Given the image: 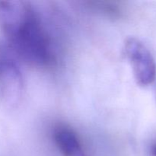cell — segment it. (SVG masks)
<instances>
[{"instance_id":"cell-5","label":"cell","mask_w":156,"mask_h":156,"mask_svg":"<svg viewBox=\"0 0 156 156\" xmlns=\"http://www.w3.org/2000/svg\"><path fill=\"white\" fill-rule=\"evenodd\" d=\"M58 149L64 156H88L76 134L66 128H59L54 133Z\"/></svg>"},{"instance_id":"cell-2","label":"cell","mask_w":156,"mask_h":156,"mask_svg":"<svg viewBox=\"0 0 156 156\" xmlns=\"http://www.w3.org/2000/svg\"><path fill=\"white\" fill-rule=\"evenodd\" d=\"M124 51L137 83L142 86L152 84L156 76V64L146 45L137 38L128 37L124 42Z\"/></svg>"},{"instance_id":"cell-4","label":"cell","mask_w":156,"mask_h":156,"mask_svg":"<svg viewBox=\"0 0 156 156\" xmlns=\"http://www.w3.org/2000/svg\"><path fill=\"white\" fill-rule=\"evenodd\" d=\"M31 11V8L24 2L0 1V28L9 35Z\"/></svg>"},{"instance_id":"cell-1","label":"cell","mask_w":156,"mask_h":156,"mask_svg":"<svg viewBox=\"0 0 156 156\" xmlns=\"http://www.w3.org/2000/svg\"><path fill=\"white\" fill-rule=\"evenodd\" d=\"M9 37L17 52L28 62L46 66L51 60L50 41L33 11Z\"/></svg>"},{"instance_id":"cell-3","label":"cell","mask_w":156,"mask_h":156,"mask_svg":"<svg viewBox=\"0 0 156 156\" xmlns=\"http://www.w3.org/2000/svg\"><path fill=\"white\" fill-rule=\"evenodd\" d=\"M0 74L2 80V98L11 108L16 107L22 97L24 83L21 72L16 62L5 58L0 63Z\"/></svg>"},{"instance_id":"cell-6","label":"cell","mask_w":156,"mask_h":156,"mask_svg":"<svg viewBox=\"0 0 156 156\" xmlns=\"http://www.w3.org/2000/svg\"><path fill=\"white\" fill-rule=\"evenodd\" d=\"M151 155L152 156H156V142L151 147Z\"/></svg>"}]
</instances>
